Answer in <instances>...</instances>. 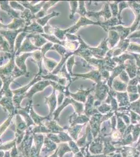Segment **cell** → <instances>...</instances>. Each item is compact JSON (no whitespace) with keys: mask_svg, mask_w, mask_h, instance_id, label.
Here are the masks:
<instances>
[{"mask_svg":"<svg viewBox=\"0 0 140 157\" xmlns=\"http://www.w3.org/2000/svg\"><path fill=\"white\" fill-rule=\"evenodd\" d=\"M15 55L14 54L6 64L0 67V78L3 83L2 89L4 92V95L12 98L14 95L13 94L12 91L9 88L11 83L15 78L23 75L26 77H29L26 73L18 68L15 64Z\"/></svg>","mask_w":140,"mask_h":157,"instance_id":"6da1fadb","label":"cell"},{"mask_svg":"<svg viewBox=\"0 0 140 157\" xmlns=\"http://www.w3.org/2000/svg\"><path fill=\"white\" fill-rule=\"evenodd\" d=\"M53 43H47L41 47L40 50H36L32 52V60L34 63L37 64L39 69V71L37 75H41L43 73V68H42V63L43 58L44 57L47 52L49 50H51L52 47L53 46Z\"/></svg>","mask_w":140,"mask_h":157,"instance_id":"7a4b0ae2","label":"cell"},{"mask_svg":"<svg viewBox=\"0 0 140 157\" xmlns=\"http://www.w3.org/2000/svg\"><path fill=\"white\" fill-rule=\"evenodd\" d=\"M24 29L15 30L0 29V35L3 37L9 43L10 46L11 53L12 54H14V52L15 42L16 38L18 35V34L23 32Z\"/></svg>","mask_w":140,"mask_h":157,"instance_id":"3957f363","label":"cell"},{"mask_svg":"<svg viewBox=\"0 0 140 157\" xmlns=\"http://www.w3.org/2000/svg\"><path fill=\"white\" fill-rule=\"evenodd\" d=\"M51 81L44 80L36 83L35 84H34L29 89V91L25 94V98H28V101L32 100V97L34 94L39 92L44 91L45 88H46L49 85H51Z\"/></svg>","mask_w":140,"mask_h":157,"instance_id":"277c9868","label":"cell"},{"mask_svg":"<svg viewBox=\"0 0 140 157\" xmlns=\"http://www.w3.org/2000/svg\"><path fill=\"white\" fill-rule=\"evenodd\" d=\"M42 79L43 78H41V75H36L35 77H34V78L28 84H27L26 86H22V87L19 88V89H17L13 90V94L14 95L21 97L23 98H25V94L27 92V91L29 90V89L34 84H35L36 83L42 80Z\"/></svg>","mask_w":140,"mask_h":157,"instance_id":"5b68a950","label":"cell"},{"mask_svg":"<svg viewBox=\"0 0 140 157\" xmlns=\"http://www.w3.org/2000/svg\"><path fill=\"white\" fill-rule=\"evenodd\" d=\"M40 49L41 48H38L33 44L30 38L26 37L22 43L19 50L16 52L15 55V56L20 55V54H21V52L30 53L32 52H35L36 50H40Z\"/></svg>","mask_w":140,"mask_h":157,"instance_id":"8992f818","label":"cell"},{"mask_svg":"<svg viewBox=\"0 0 140 157\" xmlns=\"http://www.w3.org/2000/svg\"><path fill=\"white\" fill-rule=\"evenodd\" d=\"M25 27V21L21 18H14L13 21L8 25H4L0 22V29L15 30L24 29Z\"/></svg>","mask_w":140,"mask_h":157,"instance_id":"52a82bcc","label":"cell"},{"mask_svg":"<svg viewBox=\"0 0 140 157\" xmlns=\"http://www.w3.org/2000/svg\"><path fill=\"white\" fill-rule=\"evenodd\" d=\"M108 41V38H105L97 48H91L89 47L88 48L91 51L92 55L99 59H102L108 50V47L107 46V42Z\"/></svg>","mask_w":140,"mask_h":157,"instance_id":"ba28073f","label":"cell"},{"mask_svg":"<svg viewBox=\"0 0 140 157\" xmlns=\"http://www.w3.org/2000/svg\"><path fill=\"white\" fill-rule=\"evenodd\" d=\"M32 52L30 53H24L21 55L15 56V62L16 66L22 71L24 72L28 75H29V73L27 70V66L26 65V60L29 57H32Z\"/></svg>","mask_w":140,"mask_h":157,"instance_id":"9c48e42d","label":"cell"},{"mask_svg":"<svg viewBox=\"0 0 140 157\" xmlns=\"http://www.w3.org/2000/svg\"><path fill=\"white\" fill-rule=\"evenodd\" d=\"M0 105L3 107L4 111L9 113V115L15 114V107L13 102L12 97L4 95L0 100Z\"/></svg>","mask_w":140,"mask_h":157,"instance_id":"30bf717a","label":"cell"},{"mask_svg":"<svg viewBox=\"0 0 140 157\" xmlns=\"http://www.w3.org/2000/svg\"><path fill=\"white\" fill-rule=\"evenodd\" d=\"M99 21L97 22H94L86 18L85 17H81L80 20L76 23L74 25L68 28L69 31L68 33L69 34H74L78 31L79 28L81 27L82 26L88 25V24H94V25H99Z\"/></svg>","mask_w":140,"mask_h":157,"instance_id":"8fae6325","label":"cell"},{"mask_svg":"<svg viewBox=\"0 0 140 157\" xmlns=\"http://www.w3.org/2000/svg\"><path fill=\"white\" fill-rule=\"evenodd\" d=\"M55 90L53 89V92L48 97L44 98V102L45 103L48 104V106L49 107L50 113L48 117L50 120V118L53 116V114L55 108L57 107V100L56 98V94H55Z\"/></svg>","mask_w":140,"mask_h":157,"instance_id":"7c38bea8","label":"cell"},{"mask_svg":"<svg viewBox=\"0 0 140 157\" xmlns=\"http://www.w3.org/2000/svg\"><path fill=\"white\" fill-rule=\"evenodd\" d=\"M0 8L2 10L6 12L7 14L11 18H20V14L17 12L15 10L13 9L9 4V1H0Z\"/></svg>","mask_w":140,"mask_h":157,"instance_id":"4fadbf2b","label":"cell"},{"mask_svg":"<svg viewBox=\"0 0 140 157\" xmlns=\"http://www.w3.org/2000/svg\"><path fill=\"white\" fill-rule=\"evenodd\" d=\"M86 16L89 17H94L96 18L98 20V21H99V18L100 16H103L105 18V20L108 19L112 17V14L110 13L109 7L108 6V4L106 3L104 6V7H103V10H101L100 12H87Z\"/></svg>","mask_w":140,"mask_h":157,"instance_id":"5bb4252c","label":"cell"},{"mask_svg":"<svg viewBox=\"0 0 140 157\" xmlns=\"http://www.w3.org/2000/svg\"><path fill=\"white\" fill-rule=\"evenodd\" d=\"M18 2L23 6L25 9L29 10L32 14L36 15L42 9L43 6L44 5V3L46 2V1H40L37 4H36L35 5H32V4H30V2L27 1H18Z\"/></svg>","mask_w":140,"mask_h":157,"instance_id":"9a60e30c","label":"cell"},{"mask_svg":"<svg viewBox=\"0 0 140 157\" xmlns=\"http://www.w3.org/2000/svg\"><path fill=\"white\" fill-rule=\"evenodd\" d=\"M72 76L75 77L77 78H91L93 80L95 81L97 84L101 82V75L99 71H92L87 74H73Z\"/></svg>","mask_w":140,"mask_h":157,"instance_id":"2e32d148","label":"cell"},{"mask_svg":"<svg viewBox=\"0 0 140 157\" xmlns=\"http://www.w3.org/2000/svg\"><path fill=\"white\" fill-rule=\"evenodd\" d=\"M24 32L27 33L28 34H44V30L43 27L34 20L30 25L24 27Z\"/></svg>","mask_w":140,"mask_h":157,"instance_id":"e0dca14e","label":"cell"},{"mask_svg":"<svg viewBox=\"0 0 140 157\" xmlns=\"http://www.w3.org/2000/svg\"><path fill=\"white\" fill-rule=\"evenodd\" d=\"M95 86H93V87L91 89H87L84 90L81 86L80 89L78 91V92L76 93H70V96L72 97L74 99L78 101H85V98L87 95L91 92L95 90Z\"/></svg>","mask_w":140,"mask_h":157,"instance_id":"ac0fdd59","label":"cell"},{"mask_svg":"<svg viewBox=\"0 0 140 157\" xmlns=\"http://www.w3.org/2000/svg\"><path fill=\"white\" fill-rule=\"evenodd\" d=\"M27 37L30 38L32 39V43L36 47L38 48H41L45 44L47 43L46 38H44L41 34H28Z\"/></svg>","mask_w":140,"mask_h":157,"instance_id":"d6986e66","label":"cell"},{"mask_svg":"<svg viewBox=\"0 0 140 157\" xmlns=\"http://www.w3.org/2000/svg\"><path fill=\"white\" fill-rule=\"evenodd\" d=\"M128 4L129 6L134 10L135 13L137 15V18L135 21L134 23L132 25L131 27H130L131 32L137 29V26L140 21V4L136 3L135 2H129Z\"/></svg>","mask_w":140,"mask_h":157,"instance_id":"ffe728a7","label":"cell"},{"mask_svg":"<svg viewBox=\"0 0 140 157\" xmlns=\"http://www.w3.org/2000/svg\"><path fill=\"white\" fill-rule=\"evenodd\" d=\"M41 78L44 80L52 81L56 82L57 83L61 84L62 86H66L67 79L66 78H61L58 75L53 73H48L46 75H41Z\"/></svg>","mask_w":140,"mask_h":157,"instance_id":"44dd1931","label":"cell"},{"mask_svg":"<svg viewBox=\"0 0 140 157\" xmlns=\"http://www.w3.org/2000/svg\"><path fill=\"white\" fill-rule=\"evenodd\" d=\"M58 2H59L58 1H46V2L44 3V5L43 6L42 9L36 14V19L37 20L39 18H43L44 16H46V15H47V13L48 10L49 9L50 7H52L53 6H55V4H57Z\"/></svg>","mask_w":140,"mask_h":157,"instance_id":"7402d4cb","label":"cell"},{"mask_svg":"<svg viewBox=\"0 0 140 157\" xmlns=\"http://www.w3.org/2000/svg\"><path fill=\"white\" fill-rule=\"evenodd\" d=\"M20 17L25 21V26H28L32 23V20H37L36 15L32 14L29 10L27 9H25L23 12H21L20 14Z\"/></svg>","mask_w":140,"mask_h":157,"instance_id":"603a6c76","label":"cell"},{"mask_svg":"<svg viewBox=\"0 0 140 157\" xmlns=\"http://www.w3.org/2000/svg\"><path fill=\"white\" fill-rule=\"evenodd\" d=\"M71 84V83H69L67 86H64L52 81H51V86L53 87V89L55 90V91H58L59 93L64 94L67 97L70 96V92L69 90V88Z\"/></svg>","mask_w":140,"mask_h":157,"instance_id":"cb8c5ba5","label":"cell"},{"mask_svg":"<svg viewBox=\"0 0 140 157\" xmlns=\"http://www.w3.org/2000/svg\"><path fill=\"white\" fill-rule=\"evenodd\" d=\"M129 64H126V69L129 75V77L130 78H133L137 75V68L136 65L135 64L134 61L133 59H130L129 61L128 62Z\"/></svg>","mask_w":140,"mask_h":157,"instance_id":"d4e9b609","label":"cell"},{"mask_svg":"<svg viewBox=\"0 0 140 157\" xmlns=\"http://www.w3.org/2000/svg\"><path fill=\"white\" fill-rule=\"evenodd\" d=\"M60 15V13L57 12L55 11H53L51 13L49 14H47L44 17L41 18H39L36 20V22L39 25H41L42 27H44V26L48 24V22L51 18H53L54 17L58 16Z\"/></svg>","mask_w":140,"mask_h":157,"instance_id":"484cf974","label":"cell"},{"mask_svg":"<svg viewBox=\"0 0 140 157\" xmlns=\"http://www.w3.org/2000/svg\"><path fill=\"white\" fill-rule=\"evenodd\" d=\"M43 61L44 62V66L46 67L47 70L49 71V73L53 71V70L56 68V67L58 64V63H57L56 61L48 58L46 57V56H44L43 58Z\"/></svg>","mask_w":140,"mask_h":157,"instance_id":"4316f807","label":"cell"},{"mask_svg":"<svg viewBox=\"0 0 140 157\" xmlns=\"http://www.w3.org/2000/svg\"><path fill=\"white\" fill-rule=\"evenodd\" d=\"M29 113H30V116L32 118V119L33 121H34L35 123L37 124V125H41V122L44 120H50L48 116H46V117H43V116H39L37 114V113L34 111L32 106L30 107V112Z\"/></svg>","mask_w":140,"mask_h":157,"instance_id":"83f0119b","label":"cell"},{"mask_svg":"<svg viewBox=\"0 0 140 157\" xmlns=\"http://www.w3.org/2000/svg\"><path fill=\"white\" fill-rule=\"evenodd\" d=\"M119 24L120 23H119V21H118V19L115 17H113L105 22L99 21V25L103 27V29L107 32L110 28L112 27V26L117 25V24Z\"/></svg>","mask_w":140,"mask_h":157,"instance_id":"f1b7e54d","label":"cell"},{"mask_svg":"<svg viewBox=\"0 0 140 157\" xmlns=\"http://www.w3.org/2000/svg\"><path fill=\"white\" fill-rule=\"evenodd\" d=\"M115 29L119 31V36L120 38V40H123L126 38L130 33V28H124L121 26H119L117 27H112L109 29V30Z\"/></svg>","mask_w":140,"mask_h":157,"instance_id":"f546056e","label":"cell"},{"mask_svg":"<svg viewBox=\"0 0 140 157\" xmlns=\"http://www.w3.org/2000/svg\"><path fill=\"white\" fill-rule=\"evenodd\" d=\"M28 33L25 32H22L18 34L17 37L16 38L14 46V54H15L16 52L19 50L20 47L21 46L22 43L23 42V40L28 35Z\"/></svg>","mask_w":140,"mask_h":157,"instance_id":"4dcf8cb0","label":"cell"},{"mask_svg":"<svg viewBox=\"0 0 140 157\" xmlns=\"http://www.w3.org/2000/svg\"><path fill=\"white\" fill-rule=\"evenodd\" d=\"M119 38H120V36L118 33L114 30L109 32L108 40L109 43L110 44L111 48H112L115 46L118 41L119 40Z\"/></svg>","mask_w":140,"mask_h":157,"instance_id":"1f68e13d","label":"cell"},{"mask_svg":"<svg viewBox=\"0 0 140 157\" xmlns=\"http://www.w3.org/2000/svg\"><path fill=\"white\" fill-rule=\"evenodd\" d=\"M68 31H69V29L62 30L58 27H55L53 35H55L56 37L58 38L60 40H65L66 35L68 33Z\"/></svg>","mask_w":140,"mask_h":157,"instance_id":"d6a6232c","label":"cell"},{"mask_svg":"<svg viewBox=\"0 0 140 157\" xmlns=\"http://www.w3.org/2000/svg\"><path fill=\"white\" fill-rule=\"evenodd\" d=\"M0 51L3 52L11 53L10 46H9V43L1 35H0Z\"/></svg>","mask_w":140,"mask_h":157,"instance_id":"836d02e7","label":"cell"},{"mask_svg":"<svg viewBox=\"0 0 140 157\" xmlns=\"http://www.w3.org/2000/svg\"><path fill=\"white\" fill-rule=\"evenodd\" d=\"M134 57H133V56L127 54H123V55L119 56L118 57H115L112 58V60L116 63H118L119 65L121 64H123L124 61L126 60L127 59H133Z\"/></svg>","mask_w":140,"mask_h":157,"instance_id":"e575fe53","label":"cell"},{"mask_svg":"<svg viewBox=\"0 0 140 157\" xmlns=\"http://www.w3.org/2000/svg\"><path fill=\"white\" fill-rule=\"evenodd\" d=\"M74 56H71V57L69 58L66 63L67 72L71 75V76L73 75L72 68H73V65L74 64Z\"/></svg>","mask_w":140,"mask_h":157,"instance_id":"d590c367","label":"cell"},{"mask_svg":"<svg viewBox=\"0 0 140 157\" xmlns=\"http://www.w3.org/2000/svg\"><path fill=\"white\" fill-rule=\"evenodd\" d=\"M113 88L117 91H125L127 88V85L124 83L119 81L118 80H115L113 83Z\"/></svg>","mask_w":140,"mask_h":157,"instance_id":"8d00e7d4","label":"cell"},{"mask_svg":"<svg viewBox=\"0 0 140 157\" xmlns=\"http://www.w3.org/2000/svg\"><path fill=\"white\" fill-rule=\"evenodd\" d=\"M70 5L71 7V13L69 15L70 19H72L74 17L75 13L77 12L78 7V2L77 1H70Z\"/></svg>","mask_w":140,"mask_h":157,"instance_id":"74e56055","label":"cell"},{"mask_svg":"<svg viewBox=\"0 0 140 157\" xmlns=\"http://www.w3.org/2000/svg\"><path fill=\"white\" fill-rule=\"evenodd\" d=\"M52 50H56L61 56V57L63 56L67 52V50L65 47L58 44H53V46L52 47Z\"/></svg>","mask_w":140,"mask_h":157,"instance_id":"f35d334b","label":"cell"},{"mask_svg":"<svg viewBox=\"0 0 140 157\" xmlns=\"http://www.w3.org/2000/svg\"><path fill=\"white\" fill-rule=\"evenodd\" d=\"M9 4L13 9L14 10H20L23 12L25 10V7L18 2V1H9Z\"/></svg>","mask_w":140,"mask_h":157,"instance_id":"ab89813d","label":"cell"},{"mask_svg":"<svg viewBox=\"0 0 140 157\" xmlns=\"http://www.w3.org/2000/svg\"><path fill=\"white\" fill-rule=\"evenodd\" d=\"M78 3V9L77 11V13L81 15V17H85L86 15L87 11H86L85 6H84V1H79Z\"/></svg>","mask_w":140,"mask_h":157,"instance_id":"60d3db41","label":"cell"},{"mask_svg":"<svg viewBox=\"0 0 140 157\" xmlns=\"http://www.w3.org/2000/svg\"><path fill=\"white\" fill-rule=\"evenodd\" d=\"M128 4L126 2H121L119 4V11L118 14V20H119V23L122 24H123V23L121 22V13L122 12L123 9L126 8V7H128Z\"/></svg>","mask_w":140,"mask_h":157,"instance_id":"b9f144b4","label":"cell"},{"mask_svg":"<svg viewBox=\"0 0 140 157\" xmlns=\"http://www.w3.org/2000/svg\"><path fill=\"white\" fill-rule=\"evenodd\" d=\"M43 28H44V34H47V35H53L55 27H52L48 23Z\"/></svg>","mask_w":140,"mask_h":157,"instance_id":"7bdbcfd3","label":"cell"},{"mask_svg":"<svg viewBox=\"0 0 140 157\" xmlns=\"http://www.w3.org/2000/svg\"><path fill=\"white\" fill-rule=\"evenodd\" d=\"M129 52H140V46L138 45H134L133 44H131L129 46L128 48Z\"/></svg>","mask_w":140,"mask_h":157,"instance_id":"ee69618b","label":"cell"},{"mask_svg":"<svg viewBox=\"0 0 140 157\" xmlns=\"http://www.w3.org/2000/svg\"><path fill=\"white\" fill-rule=\"evenodd\" d=\"M118 3L115 2V3H110L109 4L111 9L112 10V15L113 17H115L117 15H118Z\"/></svg>","mask_w":140,"mask_h":157,"instance_id":"f6af8a7d","label":"cell"},{"mask_svg":"<svg viewBox=\"0 0 140 157\" xmlns=\"http://www.w3.org/2000/svg\"><path fill=\"white\" fill-rule=\"evenodd\" d=\"M119 77H120L121 80L126 83H128L129 82V75H128L126 71H124V70H123V71L121 72Z\"/></svg>","mask_w":140,"mask_h":157,"instance_id":"bcb514c9","label":"cell"},{"mask_svg":"<svg viewBox=\"0 0 140 157\" xmlns=\"http://www.w3.org/2000/svg\"><path fill=\"white\" fill-rule=\"evenodd\" d=\"M66 38H67V40L70 41H75L76 40H78V37L75 36L73 34H69V33L66 34Z\"/></svg>","mask_w":140,"mask_h":157,"instance_id":"7dc6e473","label":"cell"},{"mask_svg":"<svg viewBox=\"0 0 140 157\" xmlns=\"http://www.w3.org/2000/svg\"><path fill=\"white\" fill-rule=\"evenodd\" d=\"M128 91L131 93H137L138 89L136 86H128Z\"/></svg>","mask_w":140,"mask_h":157,"instance_id":"c3c4849f","label":"cell"},{"mask_svg":"<svg viewBox=\"0 0 140 157\" xmlns=\"http://www.w3.org/2000/svg\"><path fill=\"white\" fill-rule=\"evenodd\" d=\"M64 94L62 93H59L58 95V104L59 105H60L61 103H62V101L64 98Z\"/></svg>","mask_w":140,"mask_h":157,"instance_id":"681fc988","label":"cell"},{"mask_svg":"<svg viewBox=\"0 0 140 157\" xmlns=\"http://www.w3.org/2000/svg\"><path fill=\"white\" fill-rule=\"evenodd\" d=\"M138 78H137V77H136V78H133L132 80L129 81L128 83H129V86H136L138 83Z\"/></svg>","mask_w":140,"mask_h":157,"instance_id":"f907efd6","label":"cell"},{"mask_svg":"<svg viewBox=\"0 0 140 157\" xmlns=\"http://www.w3.org/2000/svg\"><path fill=\"white\" fill-rule=\"evenodd\" d=\"M140 37V30L138 32H136L134 33L131 35L130 36H128V38H131Z\"/></svg>","mask_w":140,"mask_h":157,"instance_id":"816d5d0a","label":"cell"},{"mask_svg":"<svg viewBox=\"0 0 140 157\" xmlns=\"http://www.w3.org/2000/svg\"><path fill=\"white\" fill-rule=\"evenodd\" d=\"M11 157H17V152L16 150V147L15 146L14 149H13L12 151L11 152Z\"/></svg>","mask_w":140,"mask_h":157,"instance_id":"f5cc1de1","label":"cell"},{"mask_svg":"<svg viewBox=\"0 0 140 157\" xmlns=\"http://www.w3.org/2000/svg\"><path fill=\"white\" fill-rule=\"evenodd\" d=\"M4 95V92L3 89H2L0 91V100L2 98V97H3Z\"/></svg>","mask_w":140,"mask_h":157,"instance_id":"db71d44e","label":"cell"},{"mask_svg":"<svg viewBox=\"0 0 140 157\" xmlns=\"http://www.w3.org/2000/svg\"><path fill=\"white\" fill-rule=\"evenodd\" d=\"M3 83L2 79L0 78V91H1V90L2 89V88H3Z\"/></svg>","mask_w":140,"mask_h":157,"instance_id":"11a10c76","label":"cell"},{"mask_svg":"<svg viewBox=\"0 0 140 157\" xmlns=\"http://www.w3.org/2000/svg\"><path fill=\"white\" fill-rule=\"evenodd\" d=\"M5 157H9V152H6Z\"/></svg>","mask_w":140,"mask_h":157,"instance_id":"9f6ffc18","label":"cell"},{"mask_svg":"<svg viewBox=\"0 0 140 157\" xmlns=\"http://www.w3.org/2000/svg\"><path fill=\"white\" fill-rule=\"evenodd\" d=\"M137 89H138V92H139V93H140V85H138V86Z\"/></svg>","mask_w":140,"mask_h":157,"instance_id":"6f0895ef","label":"cell"},{"mask_svg":"<svg viewBox=\"0 0 140 157\" xmlns=\"http://www.w3.org/2000/svg\"><path fill=\"white\" fill-rule=\"evenodd\" d=\"M140 24H139V26H138V29H138V30H140Z\"/></svg>","mask_w":140,"mask_h":157,"instance_id":"680465c9","label":"cell"},{"mask_svg":"<svg viewBox=\"0 0 140 157\" xmlns=\"http://www.w3.org/2000/svg\"><path fill=\"white\" fill-rule=\"evenodd\" d=\"M0 21H1V23H3V20H2V18L0 17Z\"/></svg>","mask_w":140,"mask_h":157,"instance_id":"91938a15","label":"cell"},{"mask_svg":"<svg viewBox=\"0 0 140 157\" xmlns=\"http://www.w3.org/2000/svg\"><path fill=\"white\" fill-rule=\"evenodd\" d=\"M21 157V156H19V157Z\"/></svg>","mask_w":140,"mask_h":157,"instance_id":"94428289","label":"cell"}]
</instances>
